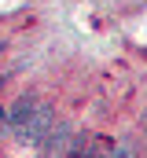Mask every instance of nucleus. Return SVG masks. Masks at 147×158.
<instances>
[{
    "mask_svg": "<svg viewBox=\"0 0 147 158\" xmlns=\"http://www.w3.org/2000/svg\"><path fill=\"white\" fill-rule=\"evenodd\" d=\"M48 129H52V107H48V103H37L33 114L19 125V140H22V143H40V140L48 136Z\"/></svg>",
    "mask_w": 147,
    "mask_h": 158,
    "instance_id": "1",
    "label": "nucleus"
},
{
    "mask_svg": "<svg viewBox=\"0 0 147 158\" xmlns=\"http://www.w3.org/2000/svg\"><path fill=\"white\" fill-rule=\"evenodd\" d=\"M70 136H74V129L66 125V121H59L55 129H48V136L40 140V143H44L40 158H66V151H70Z\"/></svg>",
    "mask_w": 147,
    "mask_h": 158,
    "instance_id": "2",
    "label": "nucleus"
},
{
    "mask_svg": "<svg viewBox=\"0 0 147 158\" xmlns=\"http://www.w3.org/2000/svg\"><path fill=\"white\" fill-rule=\"evenodd\" d=\"M103 143H107V136H70L66 158H107Z\"/></svg>",
    "mask_w": 147,
    "mask_h": 158,
    "instance_id": "3",
    "label": "nucleus"
},
{
    "mask_svg": "<svg viewBox=\"0 0 147 158\" xmlns=\"http://www.w3.org/2000/svg\"><path fill=\"white\" fill-rule=\"evenodd\" d=\"M33 107H37V99H33V96H19V99H15V107L7 110V121H11V125L19 129L22 121H26L30 114H33Z\"/></svg>",
    "mask_w": 147,
    "mask_h": 158,
    "instance_id": "4",
    "label": "nucleus"
},
{
    "mask_svg": "<svg viewBox=\"0 0 147 158\" xmlns=\"http://www.w3.org/2000/svg\"><path fill=\"white\" fill-rule=\"evenodd\" d=\"M107 158H140V151H136V143H132V140H118V143L110 147Z\"/></svg>",
    "mask_w": 147,
    "mask_h": 158,
    "instance_id": "5",
    "label": "nucleus"
},
{
    "mask_svg": "<svg viewBox=\"0 0 147 158\" xmlns=\"http://www.w3.org/2000/svg\"><path fill=\"white\" fill-rule=\"evenodd\" d=\"M4 121H7V110H4V107H0V125H4Z\"/></svg>",
    "mask_w": 147,
    "mask_h": 158,
    "instance_id": "6",
    "label": "nucleus"
}]
</instances>
